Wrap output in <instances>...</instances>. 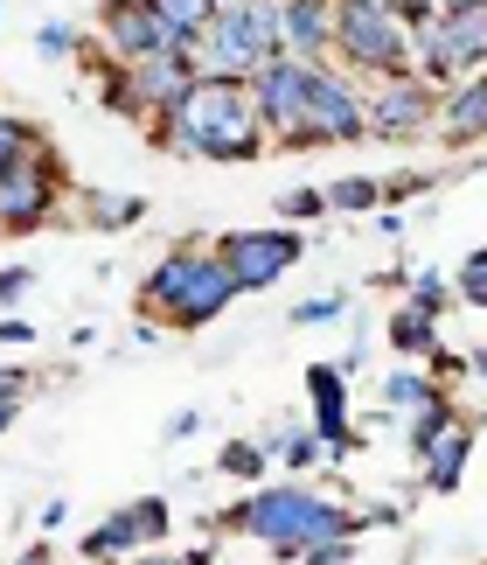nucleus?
<instances>
[{"mask_svg": "<svg viewBox=\"0 0 487 565\" xmlns=\"http://www.w3.org/2000/svg\"><path fill=\"white\" fill-rule=\"evenodd\" d=\"M153 140L182 161H230V168L272 154V140H264V126L251 113V92L230 77H195V92L167 119H153Z\"/></svg>", "mask_w": 487, "mask_h": 565, "instance_id": "1", "label": "nucleus"}, {"mask_svg": "<svg viewBox=\"0 0 487 565\" xmlns=\"http://www.w3.org/2000/svg\"><path fill=\"white\" fill-rule=\"evenodd\" d=\"M258 537L264 552L279 558H300L306 545H321V537H356V510L335 503V495L306 489V482H258L244 503H230L224 516L209 524V537Z\"/></svg>", "mask_w": 487, "mask_h": 565, "instance_id": "2", "label": "nucleus"}, {"mask_svg": "<svg viewBox=\"0 0 487 565\" xmlns=\"http://www.w3.org/2000/svg\"><path fill=\"white\" fill-rule=\"evenodd\" d=\"M230 300H237V287H230V273L216 266L209 245H174V252L153 258L147 279H140V315L167 321V329H182V335L209 329Z\"/></svg>", "mask_w": 487, "mask_h": 565, "instance_id": "3", "label": "nucleus"}, {"mask_svg": "<svg viewBox=\"0 0 487 565\" xmlns=\"http://www.w3.org/2000/svg\"><path fill=\"white\" fill-rule=\"evenodd\" d=\"M182 56H188L195 77H230V84H244L258 63L279 56V0H224L216 21L188 42Z\"/></svg>", "mask_w": 487, "mask_h": 565, "instance_id": "4", "label": "nucleus"}, {"mask_svg": "<svg viewBox=\"0 0 487 565\" xmlns=\"http://www.w3.org/2000/svg\"><path fill=\"white\" fill-rule=\"evenodd\" d=\"M327 63L362 84L411 77V29L383 0H335V50H327Z\"/></svg>", "mask_w": 487, "mask_h": 565, "instance_id": "5", "label": "nucleus"}, {"mask_svg": "<svg viewBox=\"0 0 487 565\" xmlns=\"http://www.w3.org/2000/svg\"><path fill=\"white\" fill-rule=\"evenodd\" d=\"M369 140V92L362 77L335 71V63H314V77H306V105H300V134L285 140L300 154V147H356Z\"/></svg>", "mask_w": 487, "mask_h": 565, "instance_id": "6", "label": "nucleus"}, {"mask_svg": "<svg viewBox=\"0 0 487 565\" xmlns=\"http://www.w3.org/2000/svg\"><path fill=\"white\" fill-rule=\"evenodd\" d=\"M209 252H216V266L230 273V287H237V300H244V294L279 287V279L306 258V237H300V231H224Z\"/></svg>", "mask_w": 487, "mask_h": 565, "instance_id": "7", "label": "nucleus"}, {"mask_svg": "<svg viewBox=\"0 0 487 565\" xmlns=\"http://www.w3.org/2000/svg\"><path fill=\"white\" fill-rule=\"evenodd\" d=\"M56 203H63V161H56V147H50V154H35V161H14L8 175H0V237L42 231L56 216Z\"/></svg>", "mask_w": 487, "mask_h": 565, "instance_id": "8", "label": "nucleus"}, {"mask_svg": "<svg viewBox=\"0 0 487 565\" xmlns=\"http://www.w3.org/2000/svg\"><path fill=\"white\" fill-rule=\"evenodd\" d=\"M306 77H314V63H293V56H272L258 63L251 77H244V92H251V113L264 126V140L285 147L300 134V105H306Z\"/></svg>", "mask_w": 487, "mask_h": 565, "instance_id": "9", "label": "nucleus"}, {"mask_svg": "<svg viewBox=\"0 0 487 565\" xmlns=\"http://www.w3.org/2000/svg\"><path fill=\"white\" fill-rule=\"evenodd\" d=\"M98 50L112 63H132V56H153V50L182 56L188 42L153 14V0H105V8H98Z\"/></svg>", "mask_w": 487, "mask_h": 565, "instance_id": "10", "label": "nucleus"}, {"mask_svg": "<svg viewBox=\"0 0 487 565\" xmlns=\"http://www.w3.org/2000/svg\"><path fill=\"white\" fill-rule=\"evenodd\" d=\"M306 426H314V440H321V461H348V454L362 447V433L356 419H348V377L335 371V363H314L306 371Z\"/></svg>", "mask_w": 487, "mask_h": 565, "instance_id": "11", "label": "nucleus"}, {"mask_svg": "<svg viewBox=\"0 0 487 565\" xmlns=\"http://www.w3.org/2000/svg\"><path fill=\"white\" fill-rule=\"evenodd\" d=\"M432 113H439V92L418 77L369 84V140H418L432 134Z\"/></svg>", "mask_w": 487, "mask_h": 565, "instance_id": "12", "label": "nucleus"}, {"mask_svg": "<svg viewBox=\"0 0 487 565\" xmlns=\"http://www.w3.org/2000/svg\"><path fill=\"white\" fill-rule=\"evenodd\" d=\"M126 84H132V98H140V119H167L174 105H182L195 92V71H188V56H174V50H153V56H132L119 63Z\"/></svg>", "mask_w": 487, "mask_h": 565, "instance_id": "13", "label": "nucleus"}, {"mask_svg": "<svg viewBox=\"0 0 487 565\" xmlns=\"http://www.w3.org/2000/svg\"><path fill=\"white\" fill-rule=\"evenodd\" d=\"M335 50V0H279V56L327 63Z\"/></svg>", "mask_w": 487, "mask_h": 565, "instance_id": "14", "label": "nucleus"}, {"mask_svg": "<svg viewBox=\"0 0 487 565\" xmlns=\"http://www.w3.org/2000/svg\"><path fill=\"white\" fill-rule=\"evenodd\" d=\"M432 134L446 140V147H487V71L459 77L453 92H439Z\"/></svg>", "mask_w": 487, "mask_h": 565, "instance_id": "15", "label": "nucleus"}, {"mask_svg": "<svg viewBox=\"0 0 487 565\" xmlns=\"http://www.w3.org/2000/svg\"><path fill=\"white\" fill-rule=\"evenodd\" d=\"M432 29H439V42H446V56H453V71H459V77L487 71V0H467V8L439 14Z\"/></svg>", "mask_w": 487, "mask_h": 565, "instance_id": "16", "label": "nucleus"}, {"mask_svg": "<svg viewBox=\"0 0 487 565\" xmlns=\"http://www.w3.org/2000/svg\"><path fill=\"white\" fill-rule=\"evenodd\" d=\"M467 461H474V426L453 419L446 440H439L425 461H418V482H425V495H453L459 482H467Z\"/></svg>", "mask_w": 487, "mask_h": 565, "instance_id": "17", "label": "nucleus"}, {"mask_svg": "<svg viewBox=\"0 0 487 565\" xmlns=\"http://www.w3.org/2000/svg\"><path fill=\"white\" fill-rule=\"evenodd\" d=\"M453 419H459V398H453V391H432V398L418 405V412H404V447L418 454V461H425V454L446 440V426H453Z\"/></svg>", "mask_w": 487, "mask_h": 565, "instance_id": "18", "label": "nucleus"}, {"mask_svg": "<svg viewBox=\"0 0 487 565\" xmlns=\"http://www.w3.org/2000/svg\"><path fill=\"white\" fill-rule=\"evenodd\" d=\"M132 552H140V537H132V516L126 510H112L105 524H91L77 537V558H91V565H126Z\"/></svg>", "mask_w": 487, "mask_h": 565, "instance_id": "19", "label": "nucleus"}, {"mask_svg": "<svg viewBox=\"0 0 487 565\" xmlns=\"http://www.w3.org/2000/svg\"><path fill=\"white\" fill-rule=\"evenodd\" d=\"M383 342H390V350L404 356V363H425V356L439 350V321H432V315H418V308H404V300H397V315L383 321Z\"/></svg>", "mask_w": 487, "mask_h": 565, "instance_id": "20", "label": "nucleus"}, {"mask_svg": "<svg viewBox=\"0 0 487 565\" xmlns=\"http://www.w3.org/2000/svg\"><path fill=\"white\" fill-rule=\"evenodd\" d=\"M35 154H50V134L21 113H0V175H8L14 161H35Z\"/></svg>", "mask_w": 487, "mask_h": 565, "instance_id": "21", "label": "nucleus"}, {"mask_svg": "<svg viewBox=\"0 0 487 565\" xmlns=\"http://www.w3.org/2000/svg\"><path fill=\"white\" fill-rule=\"evenodd\" d=\"M264 447H272V461H279V468H293V475H306V468L321 461V440H314V426H306V419H285Z\"/></svg>", "mask_w": 487, "mask_h": 565, "instance_id": "22", "label": "nucleus"}, {"mask_svg": "<svg viewBox=\"0 0 487 565\" xmlns=\"http://www.w3.org/2000/svg\"><path fill=\"white\" fill-rule=\"evenodd\" d=\"M216 468H224L230 475V482H264V475H272V447H264V440H230L224 454H216Z\"/></svg>", "mask_w": 487, "mask_h": 565, "instance_id": "23", "label": "nucleus"}, {"mask_svg": "<svg viewBox=\"0 0 487 565\" xmlns=\"http://www.w3.org/2000/svg\"><path fill=\"white\" fill-rule=\"evenodd\" d=\"M327 195V210H348V216H376L383 210V182L376 175H342L335 189H321Z\"/></svg>", "mask_w": 487, "mask_h": 565, "instance_id": "24", "label": "nucleus"}, {"mask_svg": "<svg viewBox=\"0 0 487 565\" xmlns=\"http://www.w3.org/2000/svg\"><path fill=\"white\" fill-rule=\"evenodd\" d=\"M126 516H132V537H140V552L167 545V531H174V510H167V495H140V503H126Z\"/></svg>", "mask_w": 487, "mask_h": 565, "instance_id": "25", "label": "nucleus"}, {"mask_svg": "<svg viewBox=\"0 0 487 565\" xmlns=\"http://www.w3.org/2000/svg\"><path fill=\"white\" fill-rule=\"evenodd\" d=\"M216 8H224V0H153V14H161V21H167V29L182 35V42L203 35L209 21H216Z\"/></svg>", "mask_w": 487, "mask_h": 565, "instance_id": "26", "label": "nucleus"}, {"mask_svg": "<svg viewBox=\"0 0 487 565\" xmlns=\"http://www.w3.org/2000/svg\"><path fill=\"white\" fill-rule=\"evenodd\" d=\"M432 391H439V384L418 371V363H397V371L383 377V405H390V412H418V405L432 398Z\"/></svg>", "mask_w": 487, "mask_h": 565, "instance_id": "27", "label": "nucleus"}, {"mask_svg": "<svg viewBox=\"0 0 487 565\" xmlns=\"http://www.w3.org/2000/svg\"><path fill=\"white\" fill-rule=\"evenodd\" d=\"M84 210H91V231H126L147 216L140 195H84Z\"/></svg>", "mask_w": 487, "mask_h": 565, "instance_id": "28", "label": "nucleus"}, {"mask_svg": "<svg viewBox=\"0 0 487 565\" xmlns=\"http://www.w3.org/2000/svg\"><path fill=\"white\" fill-rule=\"evenodd\" d=\"M446 300H453V279H446V273H432V266H425V273H411L404 308H418V315H432V321H439V315H446Z\"/></svg>", "mask_w": 487, "mask_h": 565, "instance_id": "29", "label": "nucleus"}, {"mask_svg": "<svg viewBox=\"0 0 487 565\" xmlns=\"http://www.w3.org/2000/svg\"><path fill=\"white\" fill-rule=\"evenodd\" d=\"M98 105L112 119H140V98H132V84H126L119 63H105V71H98Z\"/></svg>", "mask_w": 487, "mask_h": 565, "instance_id": "30", "label": "nucleus"}, {"mask_svg": "<svg viewBox=\"0 0 487 565\" xmlns=\"http://www.w3.org/2000/svg\"><path fill=\"white\" fill-rule=\"evenodd\" d=\"M453 300H467V308H480V315H487V245H480L467 266L453 273Z\"/></svg>", "mask_w": 487, "mask_h": 565, "instance_id": "31", "label": "nucleus"}, {"mask_svg": "<svg viewBox=\"0 0 487 565\" xmlns=\"http://www.w3.org/2000/svg\"><path fill=\"white\" fill-rule=\"evenodd\" d=\"M77 50H84V35L71 29V21H42V29H35V56L63 63V56H77Z\"/></svg>", "mask_w": 487, "mask_h": 565, "instance_id": "32", "label": "nucleus"}, {"mask_svg": "<svg viewBox=\"0 0 487 565\" xmlns=\"http://www.w3.org/2000/svg\"><path fill=\"white\" fill-rule=\"evenodd\" d=\"M279 216H285V224H314V216H327V195L300 182V189H285V195H279Z\"/></svg>", "mask_w": 487, "mask_h": 565, "instance_id": "33", "label": "nucleus"}, {"mask_svg": "<svg viewBox=\"0 0 487 565\" xmlns=\"http://www.w3.org/2000/svg\"><path fill=\"white\" fill-rule=\"evenodd\" d=\"M342 308H348V294H306L293 308V329H321V321H335Z\"/></svg>", "mask_w": 487, "mask_h": 565, "instance_id": "34", "label": "nucleus"}, {"mask_svg": "<svg viewBox=\"0 0 487 565\" xmlns=\"http://www.w3.org/2000/svg\"><path fill=\"white\" fill-rule=\"evenodd\" d=\"M418 195H432V175H425V168H404V175L383 182V203H418Z\"/></svg>", "mask_w": 487, "mask_h": 565, "instance_id": "35", "label": "nucleus"}, {"mask_svg": "<svg viewBox=\"0 0 487 565\" xmlns=\"http://www.w3.org/2000/svg\"><path fill=\"white\" fill-rule=\"evenodd\" d=\"M356 558V537H321V545H306L293 565H348Z\"/></svg>", "mask_w": 487, "mask_h": 565, "instance_id": "36", "label": "nucleus"}, {"mask_svg": "<svg viewBox=\"0 0 487 565\" xmlns=\"http://www.w3.org/2000/svg\"><path fill=\"white\" fill-rule=\"evenodd\" d=\"M425 377H432L439 391H446L453 377H467V356H459V350H446V342H439V350L425 356Z\"/></svg>", "mask_w": 487, "mask_h": 565, "instance_id": "37", "label": "nucleus"}, {"mask_svg": "<svg viewBox=\"0 0 487 565\" xmlns=\"http://www.w3.org/2000/svg\"><path fill=\"white\" fill-rule=\"evenodd\" d=\"M29 287H35V273L29 266H0V308H21V300H29Z\"/></svg>", "mask_w": 487, "mask_h": 565, "instance_id": "38", "label": "nucleus"}, {"mask_svg": "<svg viewBox=\"0 0 487 565\" xmlns=\"http://www.w3.org/2000/svg\"><path fill=\"white\" fill-rule=\"evenodd\" d=\"M404 524V503H369V510H356V537L362 531H397Z\"/></svg>", "mask_w": 487, "mask_h": 565, "instance_id": "39", "label": "nucleus"}, {"mask_svg": "<svg viewBox=\"0 0 487 565\" xmlns=\"http://www.w3.org/2000/svg\"><path fill=\"white\" fill-rule=\"evenodd\" d=\"M383 8H390L397 21H404V29H425V21L439 14V0H383Z\"/></svg>", "mask_w": 487, "mask_h": 565, "instance_id": "40", "label": "nucleus"}, {"mask_svg": "<svg viewBox=\"0 0 487 565\" xmlns=\"http://www.w3.org/2000/svg\"><path fill=\"white\" fill-rule=\"evenodd\" d=\"M0 342H8V350H21V342H35V321H21V315H0Z\"/></svg>", "mask_w": 487, "mask_h": 565, "instance_id": "41", "label": "nucleus"}, {"mask_svg": "<svg viewBox=\"0 0 487 565\" xmlns=\"http://www.w3.org/2000/svg\"><path fill=\"white\" fill-rule=\"evenodd\" d=\"M195 426H203V412H174V419H167V440H188Z\"/></svg>", "mask_w": 487, "mask_h": 565, "instance_id": "42", "label": "nucleus"}, {"mask_svg": "<svg viewBox=\"0 0 487 565\" xmlns=\"http://www.w3.org/2000/svg\"><path fill=\"white\" fill-rule=\"evenodd\" d=\"M126 565H182V552H167V545H153V552H132Z\"/></svg>", "mask_w": 487, "mask_h": 565, "instance_id": "43", "label": "nucleus"}, {"mask_svg": "<svg viewBox=\"0 0 487 565\" xmlns=\"http://www.w3.org/2000/svg\"><path fill=\"white\" fill-rule=\"evenodd\" d=\"M63 524H71V503H63V495H56V503H42V531H63Z\"/></svg>", "mask_w": 487, "mask_h": 565, "instance_id": "44", "label": "nucleus"}, {"mask_svg": "<svg viewBox=\"0 0 487 565\" xmlns=\"http://www.w3.org/2000/svg\"><path fill=\"white\" fill-rule=\"evenodd\" d=\"M376 237H404V216H397V210H376Z\"/></svg>", "mask_w": 487, "mask_h": 565, "instance_id": "45", "label": "nucleus"}, {"mask_svg": "<svg viewBox=\"0 0 487 565\" xmlns=\"http://www.w3.org/2000/svg\"><path fill=\"white\" fill-rule=\"evenodd\" d=\"M29 391V371H0V398H21Z\"/></svg>", "mask_w": 487, "mask_h": 565, "instance_id": "46", "label": "nucleus"}, {"mask_svg": "<svg viewBox=\"0 0 487 565\" xmlns=\"http://www.w3.org/2000/svg\"><path fill=\"white\" fill-rule=\"evenodd\" d=\"M14 419H21V398H0V433H14Z\"/></svg>", "mask_w": 487, "mask_h": 565, "instance_id": "47", "label": "nucleus"}, {"mask_svg": "<svg viewBox=\"0 0 487 565\" xmlns=\"http://www.w3.org/2000/svg\"><path fill=\"white\" fill-rule=\"evenodd\" d=\"M14 565H56V558H50V545H29V552L14 558Z\"/></svg>", "mask_w": 487, "mask_h": 565, "instance_id": "48", "label": "nucleus"}, {"mask_svg": "<svg viewBox=\"0 0 487 565\" xmlns=\"http://www.w3.org/2000/svg\"><path fill=\"white\" fill-rule=\"evenodd\" d=\"M467 371H474V377L487 384V350H474V356H467Z\"/></svg>", "mask_w": 487, "mask_h": 565, "instance_id": "49", "label": "nucleus"}, {"mask_svg": "<svg viewBox=\"0 0 487 565\" xmlns=\"http://www.w3.org/2000/svg\"><path fill=\"white\" fill-rule=\"evenodd\" d=\"M0 14H8V0H0Z\"/></svg>", "mask_w": 487, "mask_h": 565, "instance_id": "50", "label": "nucleus"}, {"mask_svg": "<svg viewBox=\"0 0 487 565\" xmlns=\"http://www.w3.org/2000/svg\"><path fill=\"white\" fill-rule=\"evenodd\" d=\"M77 565H91V558H77Z\"/></svg>", "mask_w": 487, "mask_h": 565, "instance_id": "51", "label": "nucleus"}, {"mask_svg": "<svg viewBox=\"0 0 487 565\" xmlns=\"http://www.w3.org/2000/svg\"><path fill=\"white\" fill-rule=\"evenodd\" d=\"M216 565H224V558H216Z\"/></svg>", "mask_w": 487, "mask_h": 565, "instance_id": "52", "label": "nucleus"}]
</instances>
